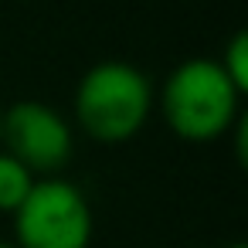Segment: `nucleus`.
Returning a JSON list of instances; mask_svg holds the SVG:
<instances>
[{"label":"nucleus","mask_w":248,"mask_h":248,"mask_svg":"<svg viewBox=\"0 0 248 248\" xmlns=\"http://www.w3.org/2000/svg\"><path fill=\"white\" fill-rule=\"evenodd\" d=\"M153 109L150 82L126 62H102L85 72L75 92V116L99 143L133 140Z\"/></svg>","instance_id":"f257e3e1"},{"label":"nucleus","mask_w":248,"mask_h":248,"mask_svg":"<svg viewBox=\"0 0 248 248\" xmlns=\"http://www.w3.org/2000/svg\"><path fill=\"white\" fill-rule=\"evenodd\" d=\"M238 89L211 58H190L163 85V116L180 140L211 143L224 136L238 116Z\"/></svg>","instance_id":"f03ea898"},{"label":"nucleus","mask_w":248,"mask_h":248,"mask_svg":"<svg viewBox=\"0 0 248 248\" xmlns=\"http://www.w3.org/2000/svg\"><path fill=\"white\" fill-rule=\"evenodd\" d=\"M17 248H89L92 211L85 194L68 180H34L14 211Z\"/></svg>","instance_id":"7ed1b4c3"},{"label":"nucleus","mask_w":248,"mask_h":248,"mask_svg":"<svg viewBox=\"0 0 248 248\" xmlns=\"http://www.w3.org/2000/svg\"><path fill=\"white\" fill-rule=\"evenodd\" d=\"M0 150L24 163L31 173L62 170L72 160V129L45 102H14L0 116Z\"/></svg>","instance_id":"20e7f679"},{"label":"nucleus","mask_w":248,"mask_h":248,"mask_svg":"<svg viewBox=\"0 0 248 248\" xmlns=\"http://www.w3.org/2000/svg\"><path fill=\"white\" fill-rule=\"evenodd\" d=\"M31 187H34V173L24 163H17L11 153L0 150V211L14 214Z\"/></svg>","instance_id":"39448f33"},{"label":"nucleus","mask_w":248,"mask_h":248,"mask_svg":"<svg viewBox=\"0 0 248 248\" xmlns=\"http://www.w3.org/2000/svg\"><path fill=\"white\" fill-rule=\"evenodd\" d=\"M217 65L224 68V75L234 82V89H238V92H245V89H248V38H245L241 31L231 38V45L224 48V58H221Z\"/></svg>","instance_id":"423d86ee"},{"label":"nucleus","mask_w":248,"mask_h":248,"mask_svg":"<svg viewBox=\"0 0 248 248\" xmlns=\"http://www.w3.org/2000/svg\"><path fill=\"white\" fill-rule=\"evenodd\" d=\"M0 248H17V245H7V241H0Z\"/></svg>","instance_id":"0eeeda50"},{"label":"nucleus","mask_w":248,"mask_h":248,"mask_svg":"<svg viewBox=\"0 0 248 248\" xmlns=\"http://www.w3.org/2000/svg\"><path fill=\"white\" fill-rule=\"evenodd\" d=\"M228 248H245V245H228Z\"/></svg>","instance_id":"6e6552de"},{"label":"nucleus","mask_w":248,"mask_h":248,"mask_svg":"<svg viewBox=\"0 0 248 248\" xmlns=\"http://www.w3.org/2000/svg\"><path fill=\"white\" fill-rule=\"evenodd\" d=\"M0 116H4V112H0Z\"/></svg>","instance_id":"1a4fd4ad"}]
</instances>
